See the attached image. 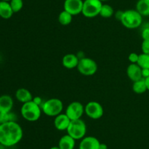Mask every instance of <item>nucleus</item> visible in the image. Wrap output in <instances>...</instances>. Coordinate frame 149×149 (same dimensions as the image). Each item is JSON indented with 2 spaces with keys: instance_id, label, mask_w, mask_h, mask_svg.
<instances>
[{
  "instance_id": "1",
  "label": "nucleus",
  "mask_w": 149,
  "mask_h": 149,
  "mask_svg": "<svg viewBox=\"0 0 149 149\" xmlns=\"http://www.w3.org/2000/svg\"><path fill=\"white\" fill-rule=\"evenodd\" d=\"M23 136V129L15 121L1 124L0 126V144L5 147L17 145Z\"/></svg>"
},
{
  "instance_id": "2",
  "label": "nucleus",
  "mask_w": 149,
  "mask_h": 149,
  "mask_svg": "<svg viewBox=\"0 0 149 149\" xmlns=\"http://www.w3.org/2000/svg\"><path fill=\"white\" fill-rule=\"evenodd\" d=\"M120 21L127 29H137L142 24L143 16L136 10H127L123 11Z\"/></svg>"
},
{
  "instance_id": "3",
  "label": "nucleus",
  "mask_w": 149,
  "mask_h": 149,
  "mask_svg": "<svg viewBox=\"0 0 149 149\" xmlns=\"http://www.w3.org/2000/svg\"><path fill=\"white\" fill-rule=\"evenodd\" d=\"M42 111V108L31 100L23 104L20 109V113L26 121L33 122L40 118Z\"/></svg>"
},
{
  "instance_id": "4",
  "label": "nucleus",
  "mask_w": 149,
  "mask_h": 149,
  "mask_svg": "<svg viewBox=\"0 0 149 149\" xmlns=\"http://www.w3.org/2000/svg\"><path fill=\"white\" fill-rule=\"evenodd\" d=\"M42 110L45 115L49 117H55L61 113L63 109V103L58 98H51L43 102Z\"/></svg>"
},
{
  "instance_id": "5",
  "label": "nucleus",
  "mask_w": 149,
  "mask_h": 149,
  "mask_svg": "<svg viewBox=\"0 0 149 149\" xmlns=\"http://www.w3.org/2000/svg\"><path fill=\"white\" fill-rule=\"evenodd\" d=\"M67 133L74 140H81L85 137L87 132V125L83 120L80 119L71 121L67 129Z\"/></svg>"
},
{
  "instance_id": "6",
  "label": "nucleus",
  "mask_w": 149,
  "mask_h": 149,
  "mask_svg": "<svg viewBox=\"0 0 149 149\" xmlns=\"http://www.w3.org/2000/svg\"><path fill=\"white\" fill-rule=\"evenodd\" d=\"M103 2L100 0H84L81 14L86 18H92L100 15Z\"/></svg>"
},
{
  "instance_id": "7",
  "label": "nucleus",
  "mask_w": 149,
  "mask_h": 149,
  "mask_svg": "<svg viewBox=\"0 0 149 149\" xmlns=\"http://www.w3.org/2000/svg\"><path fill=\"white\" fill-rule=\"evenodd\" d=\"M77 70L84 76H92L97 71V64L95 61L88 57H83L79 61Z\"/></svg>"
},
{
  "instance_id": "8",
  "label": "nucleus",
  "mask_w": 149,
  "mask_h": 149,
  "mask_svg": "<svg viewBox=\"0 0 149 149\" xmlns=\"http://www.w3.org/2000/svg\"><path fill=\"white\" fill-rule=\"evenodd\" d=\"M84 112L89 118L92 119H99L101 118L104 113L103 106L96 101L89 102L84 107Z\"/></svg>"
},
{
  "instance_id": "9",
  "label": "nucleus",
  "mask_w": 149,
  "mask_h": 149,
  "mask_svg": "<svg viewBox=\"0 0 149 149\" xmlns=\"http://www.w3.org/2000/svg\"><path fill=\"white\" fill-rule=\"evenodd\" d=\"M84 112V107L80 102L74 101L71 102L65 110L67 116L70 118L71 121L73 120L80 119Z\"/></svg>"
},
{
  "instance_id": "10",
  "label": "nucleus",
  "mask_w": 149,
  "mask_h": 149,
  "mask_svg": "<svg viewBox=\"0 0 149 149\" xmlns=\"http://www.w3.org/2000/svg\"><path fill=\"white\" fill-rule=\"evenodd\" d=\"M83 0H65L63 3L64 10L74 15H77L82 12Z\"/></svg>"
},
{
  "instance_id": "11",
  "label": "nucleus",
  "mask_w": 149,
  "mask_h": 149,
  "mask_svg": "<svg viewBox=\"0 0 149 149\" xmlns=\"http://www.w3.org/2000/svg\"><path fill=\"white\" fill-rule=\"evenodd\" d=\"M100 142L93 136H87L81 139L79 143V149H99Z\"/></svg>"
},
{
  "instance_id": "12",
  "label": "nucleus",
  "mask_w": 149,
  "mask_h": 149,
  "mask_svg": "<svg viewBox=\"0 0 149 149\" xmlns=\"http://www.w3.org/2000/svg\"><path fill=\"white\" fill-rule=\"evenodd\" d=\"M127 74L132 82L138 81L143 78L142 75V69L138 64H130L127 68Z\"/></svg>"
},
{
  "instance_id": "13",
  "label": "nucleus",
  "mask_w": 149,
  "mask_h": 149,
  "mask_svg": "<svg viewBox=\"0 0 149 149\" xmlns=\"http://www.w3.org/2000/svg\"><path fill=\"white\" fill-rule=\"evenodd\" d=\"M70 123H71V120L65 113L59 114L55 117V120H54V126L55 129L59 131L67 130Z\"/></svg>"
},
{
  "instance_id": "14",
  "label": "nucleus",
  "mask_w": 149,
  "mask_h": 149,
  "mask_svg": "<svg viewBox=\"0 0 149 149\" xmlns=\"http://www.w3.org/2000/svg\"><path fill=\"white\" fill-rule=\"evenodd\" d=\"M13 105V99L10 95L4 94L0 96V113L11 112Z\"/></svg>"
},
{
  "instance_id": "15",
  "label": "nucleus",
  "mask_w": 149,
  "mask_h": 149,
  "mask_svg": "<svg viewBox=\"0 0 149 149\" xmlns=\"http://www.w3.org/2000/svg\"><path fill=\"white\" fill-rule=\"evenodd\" d=\"M79 61V59L77 55L73 53H68L63 57L62 64L64 67L71 70V69L77 67Z\"/></svg>"
},
{
  "instance_id": "16",
  "label": "nucleus",
  "mask_w": 149,
  "mask_h": 149,
  "mask_svg": "<svg viewBox=\"0 0 149 149\" xmlns=\"http://www.w3.org/2000/svg\"><path fill=\"white\" fill-rule=\"evenodd\" d=\"M15 98L19 102L24 104L26 102L33 100V97L30 91L26 89H24V88H20V89H18L16 91Z\"/></svg>"
},
{
  "instance_id": "17",
  "label": "nucleus",
  "mask_w": 149,
  "mask_h": 149,
  "mask_svg": "<svg viewBox=\"0 0 149 149\" xmlns=\"http://www.w3.org/2000/svg\"><path fill=\"white\" fill-rule=\"evenodd\" d=\"M76 140H74L69 134H65L60 139L58 146L61 149H74Z\"/></svg>"
},
{
  "instance_id": "18",
  "label": "nucleus",
  "mask_w": 149,
  "mask_h": 149,
  "mask_svg": "<svg viewBox=\"0 0 149 149\" xmlns=\"http://www.w3.org/2000/svg\"><path fill=\"white\" fill-rule=\"evenodd\" d=\"M13 14L10 1H0V17L3 19H10Z\"/></svg>"
},
{
  "instance_id": "19",
  "label": "nucleus",
  "mask_w": 149,
  "mask_h": 149,
  "mask_svg": "<svg viewBox=\"0 0 149 149\" xmlns=\"http://www.w3.org/2000/svg\"><path fill=\"white\" fill-rule=\"evenodd\" d=\"M135 10L142 16H149V1L148 0H138Z\"/></svg>"
},
{
  "instance_id": "20",
  "label": "nucleus",
  "mask_w": 149,
  "mask_h": 149,
  "mask_svg": "<svg viewBox=\"0 0 149 149\" xmlns=\"http://www.w3.org/2000/svg\"><path fill=\"white\" fill-rule=\"evenodd\" d=\"M132 90L135 93H138V94H142V93H145L146 91H148L145 78H142L138 81L133 82Z\"/></svg>"
},
{
  "instance_id": "21",
  "label": "nucleus",
  "mask_w": 149,
  "mask_h": 149,
  "mask_svg": "<svg viewBox=\"0 0 149 149\" xmlns=\"http://www.w3.org/2000/svg\"><path fill=\"white\" fill-rule=\"evenodd\" d=\"M73 19V15L68 13L65 10H63L60 13L59 15H58V21L63 26H67L69 25L71 23Z\"/></svg>"
},
{
  "instance_id": "22",
  "label": "nucleus",
  "mask_w": 149,
  "mask_h": 149,
  "mask_svg": "<svg viewBox=\"0 0 149 149\" xmlns=\"http://www.w3.org/2000/svg\"><path fill=\"white\" fill-rule=\"evenodd\" d=\"M113 14H114V10L111 6L107 4H103L100 12V15L101 17L104 18H109L113 16Z\"/></svg>"
},
{
  "instance_id": "23",
  "label": "nucleus",
  "mask_w": 149,
  "mask_h": 149,
  "mask_svg": "<svg viewBox=\"0 0 149 149\" xmlns=\"http://www.w3.org/2000/svg\"><path fill=\"white\" fill-rule=\"evenodd\" d=\"M137 64L139 65V67L142 70L149 69V54H146L143 53L140 54Z\"/></svg>"
},
{
  "instance_id": "24",
  "label": "nucleus",
  "mask_w": 149,
  "mask_h": 149,
  "mask_svg": "<svg viewBox=\"0 0 149 149\" xmlns=\"http://www.w3.org/2000/svg\"><path fill=\"white\" fill-rule=\"evenodd\" d=\"M10 4L14 13L20 12L23 7V0H11L10 1Z\"/></svg>"
},
{
  "instance_id": "25",
  "label": "nucleus",
  "mask_w": 149,
  "mask_h": 149,
  "mask_svg": "<svg viewBox=\"0 0 149 149\" xmlns=\"http://www.w3.org/2000/svg\"><path fill=\"white\" fill-rule=\"evenodd\" d=\"M14 115H13L11 112H5V113H0V121H1V124L15 121Z\"/></svg>"
},
{
  "instance_id": "26",
  "label": "nucleus",
  "mask_w": 149,
  "mask_h": 149,
  "mask_svg": "<svg viewBox=\"0 0 149 149\" xmlns=\"http://www.w3.org/2000/svg\"><path fill=\"white\" fill-rule=\"evenodd\" d=\"M141 37L143 39H149V23H146L141 32Z\"/></svg>"
},
{
  "instance_id": "27",
  "label": "nucleus",
  "mask_w": 149,
  "mask_h": 149,
  "mask_svg": "<svg viewBox=\"0 0 149 149\" xmlns=\"http://www.w3.org/2000/svg\"><path fill=\"white\" fill-rule=\"evenodd\" d=\"M141 50H142L143 53L149 54V39L143 40L142 45H141Z\"/></svg>"
},
{
  "instance_id": "28",
  "label": "nucleus",
  "mask_w": 149,
  "mask_h": 149,
  "mask_svg": "<svg viewBox=\"0 0 149 149\" xmlns=\"http://www.w3.org/2000/svg\"><path fill=\"white\" fill-rule=\"evenodd\" d=\"M139 58V55L136 53H131L128 56V59L130 61L131 64H137Z\"/></svg>"
},
{
  "instance_id": "29",
  "label": "nucleus",
  "mask_w": 149,
  "mask_h": 149,
  "mask_svg": "<svg viewBox=\"0 0 149 149\" xmlns=\"http://www.w3.org/2000/svg\"><path fill=\"white\" fill-rule=\"evenodd\" d=\"M33 101L35 102V103L37 104L38 105H39L40 107H42V104H43L40 96H35V97L33 98Z\"/></svg>"
},
{
  "instance_id": "30",
  "label": "nucleus",
  "mask_w": 149,
  "mask_h": 149,
  "mask_svg": "<svg viewBox=\"0 0 149 149\" xmlns=\"http://www.w3.org/2000/svg\"><path fill=\"white\" fill-rule=\"evenodd\" d=\"M142 75L143 78L149 77V69H143L142 70Z\"/></svg>"
},
{
  "instance_id": "31",
  "label": "nucleus",
  "mask_w": 149,
  "mask_h": 149,
  "mask_svg": "<svg viewBox=\"0 0 149 149\" xmlns=\"http://www.w3.org/2000/svg\"><path fill=\"white\" fill-rule=\"evenodd\" d=\"M122 13H123V12L120 11V10H119V11H117L116 13V18L118 19V20H121V18H122Z\"/></svg>"
},
{
  "instance_id": "32",
  "label": "nucleus",
  "mask_w": 149,
  "mask_h": 149,
  "mask_svg": "<svg viewBox=\"0 0 149 149\" xmlns=\"http://www.w3.org/2000/svg\"><path fill=\"white\" fill-rule=\"evenodd\" d=\"M99 149H108L107 145L105 144V143H100V147H99Z\"/></svg>"
},
{
  "instance_id": "33",
  "label": "nucleus",
  "mask_w": 149,
  "mask_h": 149,
  "mask_svg": "<svg viewBox=\"0 0 149 149\" xmlns=\"http://www.w3.org/2000/svg\"><path fill=\"white\" fill-rule=\"evenodd\" d=\"M145 80H146V83L147 89H148V91H149V77L145 78Z\"/></svg>"
},
{
  "instance_id": "34",
  "label": "nucleus",
  "mask_w": 149,
  "mask_h": 149,
  "mask_svg": "<svg viewBox=\"0 0 149 149\" xmlns=\"http://www.w3.org/2000/svg\"><path fill=\"white\" fill-rule=\"evenodd\" d=\"M49 149H61V148H59V146H53V147L50 148Z\"/></svg>"
},
{
  "instance_id": "35",
  "label": "nucleus",
  "mask_w": 149,
  "mask_h": 149,
  "mask_svg": "<svg viewBox=\"0 0 149 149\" xmlns=\"http://www.w3.org/2000/svg\"><path fill=\"white\" fill-rule=\"evenodd\" d=\"M0 1H10L11 0H0Z\"/></svg>"
},
{
  "instance_id": "36",
  "label": "nucleus",
  "mask_w": 149,
  "mask_h": 149,
  "mask_svg": "<svg viewBox=\"0 0 149 149\" xmlns=\"http://www.w3.org/2000/svg\"><path fill=\"white\" fill-rule=\"evenodd\" d=\"M100 1H101L102 2H103V1H109V0H100Z\"/></svg>"
},
{
  "instance_id": "37",
  "label": "nucleus",
  "mask_w": 149,
  "mask_h": 149,
  "mask_svg": "<svg viewBox=\"0 0 149 149\" xmlns=\"http://www.w3.org/2000/svg\"><path fill=\"white\" fill-rule=\"evenodd\" d=\"M1 121H0V126H1Z\"/></svg>"
},
{
  "instance_id": "38",
  "label": "nucleus",
  "mask_w": 149,
  "mask_h": 149,
  "mask_svg": "<svg viewBox=\"0 0 149 149\" xmlns=\"http://www.w3.org/2000/svg\"><path fill=\"white\" fill-rule=\"evenodd\" d=\"M83 1H84V0H83Z\"/></svg>"
},
{
  "instance_id": "39",
  "label": "nucleus",
  "mask_w": 149,
  "mask_h": 149,
  "mask_svg": "<svg viewBox=\"0 0 149 149\" xmlns=\"http://www.w3.org/2000/svg\"><path fill=\"white\" fill-rule=\"evenodd\" d=\"M148 1H149V0H148Z\"/></svg>"
}]
</instances>
